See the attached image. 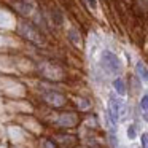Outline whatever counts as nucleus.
<instances>
[{
    "label": "nucleus",
    "instance_id": "0eeeda50",
    "mask_svg": "<svg viewBox=\"0 0 148 148\" xmlns=\"http://www.w3.org/2000/svg\"><path fill=\"white\" fill-rule=\"evenodd\" d=\"M56 142H58L59 145H61V147H64V148H67V147H72V145L75 143V137H72V135H56Z\"/></svg>",
    "mask_w": 148,
    "mask_h": 148
},
{
    "label": "nucleus",
    "instance_id": "423d86ee",
    "mask_svg": "<svg viewBox=\"0 0 148 148\" xmlns=\"http://www.w3.org/2000/svg\"><path fill=\"white\" fill-rule=\"evenodd\" d=\"M77 123H78V116L75 113H62L56 119V124L59 127H73Z\"/></svg>",
    "mask_w": 148,
    "mask_h": 148
},
{
    "label": "nucleus",
    "instance_id": "7ed1b4c3",
    "mask_svg": "<svg viewBox=\"0 0 148 148\" xmlns=\"http://www.w3.org/2000/svg\"><path fill=\"white\" fill-rule=\"evenodd\" d=\"M38 72L48 80H61V78H64L62 69L58 67L56 64H51V62H42L38 65Z\"/></svg>",
    "mask_w": 148,
    "mask_h": 148
},
{
    "label": "nucleus",
    "instance_id": "9b49d317",
    "mask_svg": "<svg viewBox=\"0 0 148 148\" xmlns=\"http://www.w3.org/2000/svg\"><path fill=\"white\" fill-rule=\"evenodd\" d=\"M69 38H70V42L72 43H75V45H78L80 46L81 45V37H80V32H78L75 27H72V29H69Z\"/></svg>",
    "mask_w": 148,
    "mask_h": 148
},
{
    "label": "nucleus",
    "instance_id": "39448f33",
    "mask_svg": "<svg viewBox=\"0 0 148 148\" xmlns=\"http://www.w3.org/2000/svg\"><path fill=\"white\" fill-rule=\"evenodd\" d=\"M43 100H45L48 105L56 107V108L65 105V97L62 96L61 92H56V91H48V92H45L43 94Z\"/></svg>",
    "mask_w": 148,
    "mask_h": 148
},
{
    "label": "nucleus",
    "instance_id": "a211bd4d",
    "mask_svg": "<svg viewBox=\"0 0 148 148\" xmlns=\"http://www.w3.org/2000/svg\"><path fill=\"white\" fill-rule=\"evenodd\" d=\"M143 119L148 123V112H145V113H143Z\"/></svg>",
    "mask_w": 148,
    "mask_h": 148
},
{
    "label": "nucleus",
    "instance_id": "ddd939ff",
    "mask_svg": "<svg viewBox=\"0 0 148 148\" xmlns=\"http://www.w3.org/2000/svg\"><path fill=\"white\" fill-rule=\"evenodd\" d=\"M127 137L131 138V140H134V138L137 137V126L135 124H131L127 127Z\"/></svg>",
    "mask_w": 148,
    "mask_h": 148
},
{
    "label": "nucleus",
    "instance_id": "2eb2a0df",
    "mask_svg": "<svg viewBox=\"0 0 148 148\" xmlns=\"http://www.w3.org/2000/svg\"><path fill=\"white\" fill-rule=\"evenodd\" d=\"M42 148H56L54 142L49 140V138H45V140L42 142Z\"/></svg>",
    "mask_w": 148,
    "mask_h": 148
},
{
    "label": "nucleus",
    "instance_id": "1a4fd4ad",
    "mask_svg": "<svg viewBox=\"0 0 148 148\" xmlns=\"http://www.w3.org/2000/svg\"><path fill=\"white\" fill-rule=\"evenodd\" d=\"M135 70H137L138 78H140L143 83H148V69L145 67L143 62H137V65H135Z\"/></svg>",
    "mask_w": 148,
    "mask_h": 148
},
{
    "label": "nucleus",
    "instance_id": "f03ea898",
    "mask_svg": "<svg viewBox=\"0 0 148 148\" xmlns=\"http://www.w3.org/2000/svg\"><path fill=\"white\" fill-rule=\"evenodd\" d=\"M100 62H102V67L105 69L107 73H110V75L121 73V62H119L118 56L113 54L112 51H103L102 58H100Z\"/></svg>",
    "mask_w": 148,
    "mask_h": 148
},
{
    "label": "nucleus",
    "instance_id": "6e6552de",
    "mask_svg": "<svg viewBox=\"0 0 148 148\" xmlns=\"http://www.w3.org/2000/svg\"><path fill=\"white\" fill-rule=\"evenodd\" d=\"M14 8H16L18 11H19L21 14H30L34 11V7H32V3H29V2H19V3H14Z\"/></svg>",
    "mask_w": 148,
    "mask_h": 148
},
{
    "label": "nucleus",
    "instance_id": "6ab92c4d",
    "mask_svg": "<svg viewBox=\"0 0 148 148\" xmlns=\"http://www.w3.org/2000/svg\"><path fill=\"white\" fill-rule=\"evenodd\" d=\"M19 2H29V0H19Z\"/></svg>",
    "mask_w": 148,
    "mask_h": 148
},
{
    "label": "nucleus",
    "instance_id": "4468645a",
    "mask_svg": "<svg viewBox=\"0 0 148 148\" xmlns=\"http://www.w3.org/2000/svg\"><path fill=\"white\" fill-rule=\"evenodd\" d=\"M140 108H142V113L148 112V94H143V97L140 99Z\"/></svg>",
    "mask_w": 148,
    "mask_h": 148
},
{
    "label": "nucleus",
    "instance_id": "f3484780",
    "mask_svg": "<svg viewBox=\"0 0 148 148\" xmlns=\"http://www.w3.org/2000/svg\"><path fill=\"white\" fill-rule=\"evenodd\" d=\"M88 3H89V7L92 8V10H97V2L96 0H88Z\"/></svg>",
    "mask_w": 148,
    "mask_h": 148
},
{
    "label": "nucleus",
    "instance_id": "f8f14e48",
    "mask_svg": "<svg viewBox=\"0 0 148 148\" xmlns=\"http://www.w3.org/2000/svg\"><path fill=\"white\" fill-rule=\"evenodd\" d=\"M77 105H78V108H80V110H89L91 103H89V100H88V99H81V97H78V99H77Z\"/></svg>",
    "mask_w": 148,
    "mask_h": 148
},
{
    "label": "nucleus",
    "instance_id": "20e7f679",
    "mask_svg": "<svg viewBox=\"0 0 148 148\" xmlns=\"http://www.w3.org/2000/svg\"><path fill=\"white\" fill-rule=\"evenodd\" d=\"M121 112H123V102L119 99H116L115 96H110V99H108V119L113 124V127L118 124Z\"/></svg>",
    "mask_w": 148,
    "mask_h": 148
},
{
    "label": "nucleus",
    "instance_id": "f257e3e1",
    "mask_svg": "<svg viewBox=\"0 0 148 148\" xmlns=\"http://www.w3.org/2000/svg\"><path fill=\"white\" fill-rule=\"evenodd\" d=\"M18 32H19L21 37H24L26 40H29L32 43H37V45H43V42H45L42 32L27 21H21L19 26H18Z\"/></svg>",
    "mask_w": 148,
    "mask_h": 148
},
{
    "label": "nucleus",
    "instance_id": "9d476101",
    "mask_svg": "<svg viewBox=\"0 0 148 148\" xmlns=\"http://www.w3.org/2000/svg\"><path fill=\"white\" fill-rule=\"evenodd\" d=\"M113 88L118 92V96H126V83L123 78H115L113 80Z\"/></svg>",
    "mask_w": 148,
    "mask_h": 148
},
{
    "label": "nucleus",
    "instance_id": "dca6fc26",
    "mask_svg": "<svg viewBox=\"0 0 148 148\" xmlns=\"http://www.w3.org/2000/svg\"><path fill=\"white\" fill-rule=\"evenodd\" d=\"M140 142H142V148H148V132H143V134H142Z\"/></svg>",
    "mask_w": 148,
    "mask_h": 148
}]
</instances>
